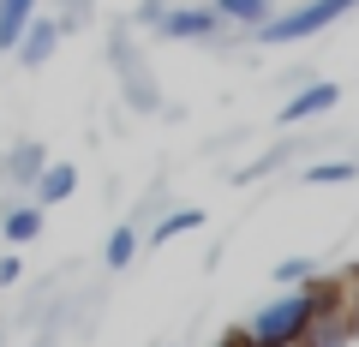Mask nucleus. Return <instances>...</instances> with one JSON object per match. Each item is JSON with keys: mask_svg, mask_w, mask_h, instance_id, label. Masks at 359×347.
Wrapping results in <instances>:
<instances>
[{"mask_svg": "<svg viewBox=\"0 0 359 347\" xmlns=\"http://www.w3.org/2000/svg\"><path fill=\"white\" fill-rule=\"evenodd\" d=\"M311 311H318V287H311V282H306V287H282L264 311L245 318L240 341H245V347H299V341H306Z\"/></svg>", "mask_w": 359, "mask_h": 347, "instance_id": "nucleus-1", "label": "nucleus"}, {"mask_svg": "<svg viewBox=\"0 0 359 347\" xmlns=\"http://www.w3.org/2000/svg\"><path fill=\"white\" fill-rule=\"evenodd\" d=\"M359 0H299L294 13H276L269 25H257V42H299V36H318V30H330L341 13H353Z\"/></svg>", "mask_w": 359, "mask_h": 347, "instance_id": "nucleus-2", "label": "nucleus"}, {"mask_svg": "<svg viewBox=\"0 0 359 347\" xmlns=\"http://www.w3.org/2000/svg\"><path fill=\"white\" fill-rule=\"evenodd\" d=\"M222 25H228V18H222L216 6H168V13L156 18V36H168V42H210V36H222Z\"/></svg>", "mask_w": 359, "mask_h": 347, "instance_id": "nucleus-3", "label": "nucleus"}, {"mask_svg": "<svg viewBox=\"0 0 359 347\" xmlns=\"http://www.w3.org/2000/svg\"><path fill=\"white\" fill-rule=\"evenodd\" d=\"M335 96H341L335 84H306V90H294V96L282 102V126H299V120L330 114V108H335Z\"/></svg>", "mask_w": 359, "mask_h": 347, "instance_id": "nucleus-4", "label": "nucleus"}, {"mask_svg": "<svg viewBox=\"0 0 359 347\" xmlns=\"http://www.w3.org/2000/svg\"><path fill=\"white\" fill-rule=\"evenodd\" d=\"M60 30H66L60 18H30L25 36H18V60H25V66H42L54 48H60Z\"/></svg>", "mask_w": 359, "mask_h": 347, "instance_id": "nucleus-5", "label": "nucleus"}, {"mask_svg": "<svg viewBox=\"0 0 359 347\" xmlns=\"http://www.w3.org/2000/svg\"><path fill=\"white\" fill-rule=\"evenodd\" d=\"M72 192H78V168H72V162H48V168L36 174V204H42V210H48V204H66Z\"/></svg>", "mask_w": 359, "mask_h": 347, "instance_id": "nucleus-6", "label": "nucleus"}, {"mask_svg": "<svg viewBox=\"0 0 359 347\" xmlns=\"http://www.w3.org/2000/svg\"><path fill=\"white\" fill-rule=\"evenodd\" d=\"M0 233H6V245H30V240L42 233V204H18V210H6Z\"/></svg>", "mask_w": 359, "mask_h": 347, "instance_id": "nucleus-7", "label": "nucleus"}, {"mask_svg": "<svg viewBox=\"0 0 359 347\" xmlns=\"http://www.w3.org/2000/svg\"><path fill=\"white\" fill-rule=\"evenodd\" d=\"M216 13L228 18V25L257 30V25H269V18H276V0H216Z\"/></svg>", "mask_w": 359, "mask_h": 347, "instance_id": "nucleus-8", "label": "nucleus"}, {"mask_svg": "<svg viewBox=\"0 0 359 347\" xmlns=\"http://www.w3.org/2000/svg\"><path fill=\"white\" fill-rule=\"evenodd\" d=\"M30 18H36V0H0V48H18Z\"/></svg>", "mask_w": 359, "mask_h": 347, "instance_id": "nucleus-9", "label": "nucleus"}, {"mask_svg": "<svg viewBox=\"0 0 359 347\" xmlns=\"http://www.w3.org/2000/svg\"><path fill=\"white\" fill-rule=\"evenodd\" d=\"M42 144H18L13 156H6V186H36V174H42Z\"/></svg>", "mask_w": 359, "mask_h": 347, "instance_id": "nucleus-10", "label": "nucleus"}, {"mask_svg": "<svg viewBox=\"0 0 359 347\" xmlns=\"http://www.w3.org/2000/svg\"><path fill=\"white\" fill-rule=\"evenodd\" d=\"M192 228H204V210H174V216H162L150 228V245H168V240H180V233H192Z\"/></svg>", "mask_w": 359, "mask_h": 347, "instance_id": "nucleus-11", "label": "nucleus"}, {"mask_svg": "<svg viewBox=\"0 0 359 347\" xmlns=\"http://www.w3.org/2000/svg\"><path fill=\"white\" fill-rule=\"evenodd\" d=\"M269 282H276V287H306V282H318V257H282V264L269 270Z\"/></svg>", "mask_w": 359, "mask_h": 347, "instance_id": "nucleus-12", "label": "nucleus"}, {"mask_svg": "<svg viewBox=\"0 0 359 347\" xmlns=\"http://www.w3.org/2000/svg\"><path fill=\"white\" fill-rule=\"evenodd\" d=\"M132 257H138V228H114V233H108V252H102V264H108V270H126Z\"/></svg>", "mask_w": 359, "mask_h": 347, "instance_id": "nucleus-13", "label": "nucleus"}, {"mask_svg": "<svg viewBox=\"0 0 359 347\" xmlns=\"http://www.w3.org/2000/svg\"><path fill=\"white\" fill-rule=\"evenodd\" d=\"M353 174H359L353 162H311L306 174H299V180H306V186H347Z\"/></svg>", "mask_w": 359, "mask_h": 347, "instance_id": "nucleus-14", "label": "nucleus"}, {"mask_svg": "<svg viewBox=\"0 0 359 347\" xmlns=\"http://www.w3.org/2000/svg\"><path fill=\"white\" fill-rule=\"evenodd\" d=\"M18 275H25V264H18V257H13V252H6V257H0V287H13V282H18Z\"/></svg>", "mask_w": 359, "mask_h": 347, "instance_id": "nucleus-15", "label": "nucleus"}, {"mask_svg": "<svg viewBox=\"0 0 359 347\" xmlns=\"http://www.w3.org/2000/svg\"><path fill=\"white\" fill-rule=\"evenodd\" d=\"M162 13H168V0H144V6H138V25L156 30V18H162Z\"/></svg>", "mask_w": 359, "mask_h": 347, "instance_id": "nucleus-16", "label": "nucleus"}, {"mask_svg": "<svg viewBox=\"0 0 359 347\" xmlns=\"http://www.w3.org/2000/svg\"><path fill=\"white\" fill-rule=\"evenodd\" d=\"M353 341H359V287H353Z\"/></svg>", "mask_w": 359, "mask_h": 347, "instance_id": "nucleus-17", "label": "nucleus"}]
</instances>
